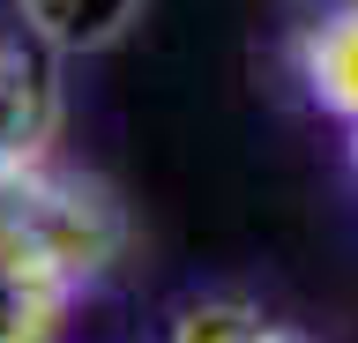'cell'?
<instances>
[{"label":"cell","instance_id":"obj_1","mask_svg":"<svg viewBox=\"0 0 358 343\" xmlns=\"http://www.w3.org/2000/svg\"><path fill=\"white\" fill-rule=\"evenodd\" d=\"M0 247H15L45 276L90 291L127 247V217L97 180L60 172L45 157V164H22V172L0 180Z\"/></svg>","mask_w":358,"mask_h":343},{"label":"cell","instance_id":"obj_2","mask_svg":"<svg viewBox=\"0 0 358 343\" xmlns=\"http://www.w3.org/2000/svg\"><path fill=\"white\" fill-rule=\"evenodd\" d=\"M52 135H60L52 52L30 45V38H0V180L22 164H45Z\"/></svg>","mask_w":358,"mask_h":343},{"label":"cell","instance_id":"obj_3","mask_svg":"<svg viewBox=\"0 0 358 343\" xmlns=\"http://www.w3.org/2000/svg\"><path fill=\"white\" fill-rule=\"evenodd\" d=\"M15 15H22V38L45 45L52 60H90L134 30L142 0H15Z\"/></svg>","mask_w":358,"mask_h":343},{"label":"cell","instance_id":"obj_4","mask_svg":"<svg viewBox=\"0 0 358 343\" xmlns=\"http://www.w3.org/2000/svg\"><path fill=\"white\" fill-rule=\"evenodd\" d=\"M299 82H306V97L321 112L358 127V0H343L321 23H306V38H299Z\"/></svg>","mask_w":358,"mask_h":343},{"label":"cell","instance_id":"obj_5","mask_svg":"<svg viewBox=\"0 0 358 343\" xmlns=\"http://www.w3.org/2000/svg\"><path fill=\"white\" fill-rule=\"evenodd\" d=\"M67 306H75V284L45 276L15 247H0V343H60Z\"/></svg>","mask_w":358,"mask_h":343},{"label":"cell","instance_id":"obj_6","mask_svg":"<svg viewBox=\"0 0 358 343\" xmlns=\"http://www.w3.org/2000/svg\"><path fill=\"white\" fill-rule=\"evenodd\" d=\"M262 336H268V321L239 298H194L164 328V343H262Z\"/></svg>","mask_w":358,"mask_h":343},{"label":"cell","instance_id":"obj_7","mask_svg":"<svg viewBox=\"0 0 358 343\" xmlns=\"http://www.w3.org/2000/svg\"><path fill=\"white\" fill-rule=\"evenodd\" d=\"M262 343H299V336H284V328H268V336H262Z\"/></svg>","mask_w":358,"mask_h":343},{"label":"cell","instance_id":"obj_8","mask_svg":"<svg viewBox=\"0 0 358 343\" xmlns=\"http://www.w3.org/2000/svg\"><path fill=\"white\" fill-rule=\"evenodd\" d=\"M351 164H358V127H351Z\"/></svg>","mask_w":358,"mask_h":343}]
</instances>
